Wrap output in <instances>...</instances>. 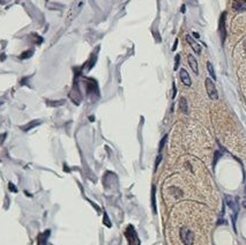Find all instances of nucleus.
Wrapping results in <instances>:
<instances>
[{"instance_id":"obj_1","label":"nucleus","mask_w":246,"mask_h":245,"mask_svg":"<svg viewBox=\"0 0 246 245\" xmlns=\"http://www.w3.org/2000/svg\"><path fill=\"white\" fill-rule=\"evenodd\" d=\"M204 85H206V89H207V93H208V96L212 98V100H217L218 98V94H217V90H216V88H215V85H214V82L210 80V79H206V82H204Z\"/></svg>"},{"instance_id":"obj_8","label":"nucleus","mask_w":246,"mask_h":245,"mask_svg":"<svg viewBox=\"0 0 246 245\" xmlns=\"http://www.w3.org/2000/svg\"><path fill=\"white\" fill-rule=\"evenodd\" d=\"M221 34H222V38H224V36H225V31H224V15L222 16V19H221Z\"/></svg>"},{"instance_id":"obj_5","label":"nucleus","mask_w":246,"mask_h":245,"mask_svg":"<svg viewBox=\"0 0 246 245\" xmlns=\"http://www.w3.org/2000/svg\"><path fill=\"white\" fill-rule=\"evenodd\" d=\"M233 8L236 10H246V0L237 1L236 4L233 5Z\"/></svg>"},{"instance_id":"obj_6","label":"nucleus","mask_w":246,"mask_h":245,"mask_svg":"<svg viewBox=\"0 0 246 245\" xmlns=\"http://www.w3.org/2000/svg\"><path fill=\"white\" fill-rule=\"evenodd\" d=\"M179 108L180 110L183 111L184 113H187V102H186V100H185L184 97L183 98H180V102H179Z\"/></svg>"},{"instance_id":"obj_9","label":"nucleus","mask_w":246,"mask_h":245,"mask_svg":"<svg viewBox=\"0 0 246 245\" xmlns=\"http://www.w3.org/2000/svg\"><path fill=\"white\" fill-rule=\"evenodd\" d=\"M178 65H179V56H176V65H175V69L178 68Z\"/></svg>"},{"instance_id":"obj_3","label":"nucleus","mask_w":246,"mask_h":245,"mask_svg":"<svg viewBox=\"0 0 246 245\" xmlns=\"http://www.w3.org/2000/svg\"><path fill=\"white\" fill-rule=\"evenodd\" d=\"M180 79H181V81L185 86H191V77H189L188 73L183 68L180 69Z\"/></svg>"},{"instance_id":"obj_2","label":"nucleus","mask_w":246,"mask_h":245,"mask_svg":"<svg viewBox=\"0 0 246 245\" xmlns=\"http://www.w3.org/2000/svg\"><path fill=\"white\" fill-rule=\"evenodd\" d=\"M186 41H187V43H189L191 48L194 50V52H195V53H200V52H201V48H200V45L196 43V42H195V41H194V39L192 38V37H191L189 35H187V36H186Z\"/></svg>"},{"instance_id":"obj_4","label":"nucleus","mask_w":246,"mask_h":245,"mask_svg":"<svg viewBox=\"0 0 246 245\" xmlns=\"http://www.w3.org/2000/svg\"><path fill=\"white\" fill-rule=\"evenodd\" d=\"M187 60H188V65L191 66V68L193 69V72L195 74H198V61H196V59L192 56V54H189L188 58H187Z\"/></svg>"},{"instance_id":"obj_7","label":"nucleus","mask_w":246,"mask_h":245,"mask_svg":"<svg viewBox=\"0 0 246 245\" xmlns=\"http://www.w3.org/2000/svg\"><path fill=\"white\" fill-rule=\"evenodd\" d=\"M207 69H208L209 74H210V77H212V79H216V75H215V72H214V67L213 65H212V63H207Z\"/></svg>"}]
</instances>
